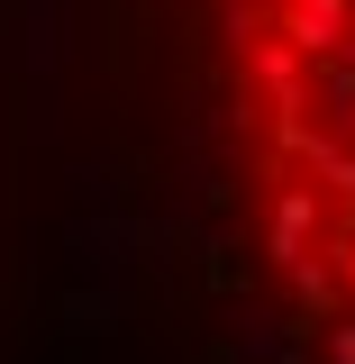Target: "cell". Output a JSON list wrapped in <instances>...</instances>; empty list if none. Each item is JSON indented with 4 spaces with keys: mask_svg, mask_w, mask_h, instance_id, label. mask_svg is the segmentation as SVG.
<instances>
[{
    "mask_svg": "<svg viewBox=\"0 0 355 364\" xmlns=\"http://www.w3.org/2000/svg\"><path fill=\"white\" fill-rule=\"evenodd\" d=\"M282 273H292V301H301L310 318H328V310H337V291H346V273L328 264V255H292Z\"/></svg>",
    "mask_w": 355,
    "mask_h": 364,
    "instance_id": "2",
    "label": "cell"
},
{
    "mask_svg": "<svg viewBox=\"0 0 355 364\" xmlns=\"http://www.w3.org/2000/svg\"><path fill=\"white\" fill-rule=\"evenodd\" d=\"M328 364H355V318H337V328H328Z\"/></svg>",
    "mask_w": 355,
    "mask_h": 364,
    "instance_id": "3",
    "label": "cell"
},
{
    "mask_svg": "<svg viewBox=\"0 0 355 364\" xmlns=\"http://www.w3.org/2000/svg\"><path fill=\"white\" fill-rule=\"evenodd\" d=\"M328 219V191L319 182H282L273 191V237H265V255L273 264H292V255H310V228Z\"/></svg>",
    "mask_w": 355,
    "mask_h": 364,
    "instance_id": "1",
    "label": "cell"
}]
</instances>
